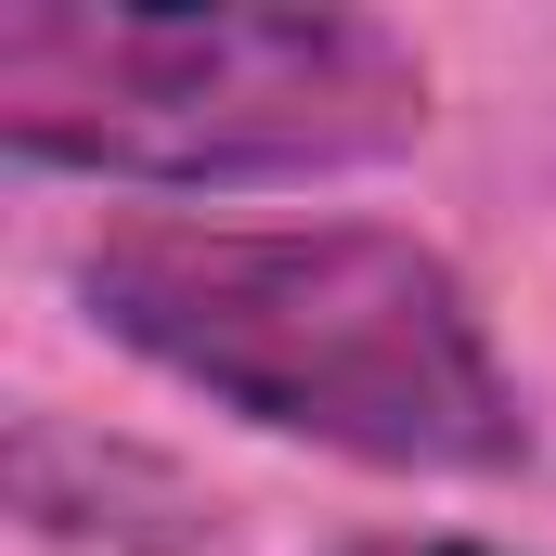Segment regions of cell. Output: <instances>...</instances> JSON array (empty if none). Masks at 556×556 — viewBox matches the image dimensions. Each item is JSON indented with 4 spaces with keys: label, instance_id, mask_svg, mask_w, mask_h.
<instances>
[{
    "label": "cell",
    "instance_id": "6da1fadb",
    "mask_svg": "<svg viewBox=\"0 0 556 556\" xmlns=\"http://www.w3.org/2000/svg\"><path fill=\"white\" fill-rule=\"evenodd\" d=\"M78 298L155 376L220 415L324 440L402 479H505L531 453V402L479 324L466 273L376 220H117L78 247Z\"/></svg>",
    "mask_w": 556,
    "mask_h": 556
},
{
    "label": "cell",
    "instance_id": "7a4b0ae2",
    "mask_svg": "<svg viewBox=\"0 0 556 556\" xmlns=\"http://www.w3.org/2000/svg\"><path fill=\"white\" fill-rule=\"evenodd\" d=\"M427 130V65L376 13H0V142L91 181H324Z\"/></svg>",
    "mask_w": 556,
    "mask_h": 556
},
{
    "label": "cell",
    "instance_id": "3957f363",
    "mask_svg": "<svg viewBox=\"0 0 556 556\" xmlns=\"http://www.w3.org/2000/svg\"><path fill=\"white\" fill-rule=\"evenodd\" d=\"M337 556H505V544H453V531H376V544H337Z\"/></svg>",
    "mask_w": 556,
    "mask_h": 556
}]
</instances>
